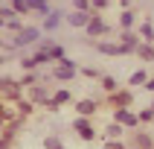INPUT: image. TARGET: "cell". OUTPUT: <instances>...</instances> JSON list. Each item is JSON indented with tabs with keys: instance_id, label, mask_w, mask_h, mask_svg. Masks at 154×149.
Segmentation results:
<instances>
[{
	"instance_id": "1",
	"label": "cell",
	"mask_w": 154,
	"mask_h": 149,
	"mask_svg": "<svg viewBox=\"0 0 154 149\" xmlns=\"http://www.w3.org/2000/svg\"><path fill=\"white\" fill-rule=\"evenodd\" d=\"M73 76H76V64L70 59L58 61V67L52 70V79H58V82H67V79H73Z\"/></svg>"
},
{
	"instance_id": "2",
	"label": "cell",
	"mask_w": 154,
	"mask_h": 149,
	"mask_svg": "<svg viewBox=\"0 0 154 149\" xmlns=\"http://www.w3.org/2000/svg\"><path fill=\"white\" fill-rule=\"evenodd\" d=\"M38 38H41V29H35V26H23V29L17 32L15 44H20V47H23V44H35Z\"/></svg>"
},
{
	"instance_id": "3",
	"label": "cell",
	"mask_w": 154,
	"mask_h": 149,
	"mask_svg": "<svg viewBox=\"0 0 154 149\" xmlns=\"http://www.w3.org/2000/svg\"><path fill=\"white\" fill-rule=\"evenodd\" d=\"M73 129H76V131H79V134H82L85 140H93V138H96L93 126H90V123H87L85 117H79V120H73Z\"/></svg>"
},
{
	"instance_id": "4",
	"label": "cell",
	"mask_w": 154,
	"mask_h": 149,
	"mask_svg": "<svg viewBox=\"0 0 154 149\" xmlns=\"http://www.w3.org/2000/svg\"><path fill=\"white\" fill-rule=\"evenodd\" d=\"M61 18H64V12H61V9H52L50 15L44 18V29H47V32H52V29L61 24Z\"/></svg>"
},
{
	"instance_id": "5",
	"label": "cell",
	"mask_w": 154,
	"mask_h": 149,
	"mask_svg": "<svg viewBox=\"0 0 154 149\" xmlns=\"http://www.w3.org/2000/svg\"><path fill=\"white\" fill-rule=\"evenodd\" d=\"M96 105H99L96 99H79V102H76V111H79V117H90V114L96 111Z\"/></svg>"
},
{
	"instance_id": "6",
	"label": "cell",
	"mask_w": 154,
	"mask_h": 149,
	"mask_svg": "<svg viewBox=\"0 0 154 149\" xmlns=\"http://www.w3.org/2000/svg\"><path fill=\"white\" fill-rule=\"evenodd\" d=\"M67 24L70 26H85V29H87V24H90V12H73V15H67Z\"/></svg>"
},
{
	"instance_id": "7",
	"label": "cell",
	"mask_w": 154,
	"mask_h": 149,
	"mask_svg": "<svg viewBox=\"0 0 154 149\" xmlns=\"http://www.w3.org/2000/svg\"><path fill=\"white\" fill-rule=\"evenodd\" d=\"M26 9H29V12H41L44 18L52 12V6L47 3V0H26Z\"/></svg>"
},
{
	"instance_id": "8",
	"label": "cell",
	"mask_w": 154,
	"mask_h": 149,
	"mask_svg": "<svg viewBox=\"0 0 154 149\" xmlns=\"http://www.w3.org/2000/svg\"><path fill=\"white\" fill-rule=\"evenodd\" d=\"M108 32V24H105L102 18H90V24H87V35H105Z\"/></svg>"
},
{
	"instance_id": "9",
	"label": "cell",
	"mask_w": 154,
	"mask_h": 149,
	"mask_svg": "<svg viewBox=\"0 0 154 149\" xmlns=\"http://www.w3.org/2000/svg\"><path fill=\"white\" fill-rule=\"evenodd\" d=\"M113 120H116V123H125V126H137V117H134V114H131L128 108H116Z\"/></svg>"
},
{
	"instance_id": "10",
	"label": "cell",
	"mask_w": 154,
	"mask_h": 149,
	"mask_svg": "<svg viewBox=\"0 0 154 149\" xmlns=\"http://www.w3.org/2000/svg\"><path fill=\"white\" fill-rule=\"evenodd\" d=\"M111 102L116 105V108H128V102H131V94H128V91H116V94L111 96Z\"/></svg>"
},
{
	"instance_id": "11",
	"label": "cell",
	"mask_w": 154,
	"mask_h": 149,
	"mask_svg": "<svg viewBox=\"0 0 154 149\" xmlns=\"http://www.w3.org/2000/svg\"><path fill=\"white\" fill-rule=\"evenodd\" d=\"M137 56H140V59H146V61H154V47H151V44H140V47H137Z\"/></svg>"
},
{
	"instance_id": "12",
	"label": "cell",
	"mask_w": 154,
	"mask_h": 149,
	"mask_svg": "<svg viewBox=\"0 0 154 149\" xmlns=\"http://www.w3.org/2000/svg\"><path fill=\"white\" fill-rule=\"evenodd\" d=\"M32 99H35V102H44V105H50V96H47V91H44L41 85H35V88H32Z\"/></svg>"
},
{
	"instance_id": "13",
	"label": "cell",
	"mask_w": 154,
	"mask_h": 149,
	"mask_svg": "<svg viewBox=\"0 0 154 149\" xmlns=\"http://www.w3.org/2000/svg\"><path fill=\"white\" fill-rule=\"evenodd\" d=\"M44 149H64V143H61L55 134H47V138H44Z\"/></svg>"
},
{
	"instance_id": "14",
	"label": "cell",
	"mask_w": 154,
	"mask_h": 149,
	"mask_svg": "<svg viewBox=\"0 0 154 149\" xmlns=\"http://www.w3.org/2000/svg\"><path fill=\"white\" fill-rule=\"evenodd\" d=\"M146 82H148L146 70H137V73H131V79H128V85H146Z\"/></svg>"
},
{
	"instance_id": "15",
	"label": "cell",
	"mask_w": 154,
	"mask_h": 149,
	"mask_svg": "<svg viewBox=\"0 0 154 149\" xmlns=\"http://www.w3.org/2000/svg\"><path fill=\"white\" fill-rule=\"evenodd\" d=\"M119 24H122V29H131V24H134V12H128V9H125V12L119 15Z\"/></svg>"
},
{
	"instance_id": "16",
	"label": "cell",
	"mask_w": 154,
	"mask_h": 149,
	"mask_svg": "<svg viewBox=\"0 0 154 149\" xmlns=\"http://www.w3.org/2000/svg\"><path fill=\"white\" fill-rule=\"evenodd\" d=\"M119 131H122V126H119V123H116V120H113L111 126H108V129H105V134H108V138L113 140V138H119Z\"/></svg>"
},
{
	"instance_id": "17",
	"label": "cell",
	"mask_w": 154,
	"mask_h": 149,
	"mask_svg": "<svg viewBox=\"0 0 154 149\" xmlns=\"http://www.w3.org/2000/svg\"><path fill=\"white\" fill-rule=\"evenodd\" d=\"M3 94H6V96H17V85L6 79V82H3Z\"/></svg>"
},
{
	"instance_id": "18",
	"label": "cell",
	"mask_w": 154,
	"mask_h": 149,
	"mask_svg": "<svg viewBox=\"0 0 154 149\" xmlns=\"http://www.w3.org/2000/svg\"><path fill=\"white\" fill-rule=\"evenodd\" d=\"M140 35H143L146 41H151V38H154V29H151V24H143V26H140Z\"/></svg>"
},
{
	"instance_id": "19",
	"label": "cell",
	"mask_w": 154,
	"mask_h": 149,
	"mask_svg": "<svg viewBox=\"0 0 154 149\" xmlns=\"http://www.w3.org/2000/svg\"><path fill=\"white\" fill-rule=\"evenodd\" d=\"M137 146L140 149H151V138L148 134H137Z\"/></svg>"
},
{
	"instance_id": "20",
	"label": "cell",
	"mask_w": 154,
	"mask_h": 149,
	"mask_svg": "<svg viewBox=\"0 0 154 149\" xmlns=\"http://www.w3.org/2000/svg\"><path fill=\"white\" fill-rule=\"evenodd\" d=\"M76 12H90V0H73Z\"/></svg>"
},
{
	"instance_id": "21",
	"label": "cell",
	"mask_w": 154,
	"mask_h": 149,
	"mask_svg": "<svg viewBox=\"0 0 154 149\" xmlns=\"http://www.w3.org/2000/svg\"><path fill=\"white\" fill-rule=\"evenodd\" d=\"M67 99H70V91H58V94L52 96V102H55V105H61V102H67Z\"/></svg>"
},
{
	"instance_id": "22",
	"label": "cell",
	"mask_w": 154,
	"mask_h": 149,
	"mask_svg": "<svg viewBox=\"0 0 154 149\" xmlns=\"http://www.w3.org/2000/svg\"><path fill=\"white\" fill-rule=\"evenodd\" d=\"M102 85H105V91H116V82H113L111 76H105V79H102Z\"/></svg>"
},
{
	"instance_id": "23",
	"label": "cell",
	"mask_w": 154,
	"mask_h": 149,
	"mask_svg": "<svg viewBox=\"0 0 154 149\" xmlns=\"http://www.w3.org/2000/svg\"><path fill=\"white\" fill-rule=\"evenodd\" d=\"M105 149H125V146H122L119 140H108V143H105Z\"/></svg>"
},
{
	"instance_id": "24",
	"label": "cell",
	"mask_w": 154,
	"mask_h": 149,
	"mask_svg": "<svg viewBox=\"0 0 154 149\" xmlns=\"http://www.w3.org/2000/svg\"><path fill=\"white\" fill-rule=\"evenodd\" d=\"M17 108H20V114H29V111H32V105H29V102H20Z\"/></svg>"
},
{
	"instance_id": "25",
	"label": "cell",
	"mask_w": 154,
	"mask_h": 149,
	"mask_svg": "<svg viewBox=\"0 0 154 149\" xmlns=\"http://www.w3.org/2000/svg\"><path fill=\"white\" fill-rule=\"evenodd\" d=\"M105 3H108V0H90V6H99V9H102Z\"/></svg>"
},
{
	"instance_id": "26",
	"label": "cell",
	"mask_w": 154,
	"mask_h": 149,
	"mask_svg": "<svg viewBox=\"0 0 154 149\" xmlns=\"http://www.w3.org/2000/svg\"><path fill=\"white\" fill-rule=\"evenodd\" d=\"M119 3H122V6H128V3H131V0H119Z\"/></svg>"
}]
</instances>
